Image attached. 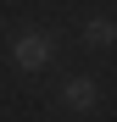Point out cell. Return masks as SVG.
Wrapping results in <instances>:
<instances>
[{"mask_svg": "<svg viewBox=\"0 0 117 122\" xmlns=\"http://www.w3.org/2000/svg\"><path fill=\"white\" fill-rule=\"evenodd\" d=\"M11 61H17V67H22V72H39V67H45V61H50V33H17L11 39Z\"/></svg>", "mask_w": 117, "mask_h": 122, "instance_id": "6da1fadb", "label": "cell"}, {"mask_svg": "<svg viewBox=\"0 0 117 122\" xmlns=\"http://www.w3.org/2000/svg\"><path fill=\"white\" fill-rule=\"evenodd\" d=\"M61 106L67 111H89L95 106V83H89V78H67V83H61Z\"/></svg>", "mask_w": 117, "mask_h": 122, "instance_id": "7a4b0ae2", "label": "cell"}, {"mask_svg": "<svg viewBox=\"0 0 117 122\" xmlns=\"http://www.w3.org/2000/svg\"><path fill=\"white\" fill-rule=\"evenodd\" d=\"M84 39H89L95 50H106L111 39H117V28H111V17H89V28H84Z\"/></svg>", "mask_w": 117, "mask_h": 122, "instance_id": "3957f363", "label": "cell"}]
</instances>
